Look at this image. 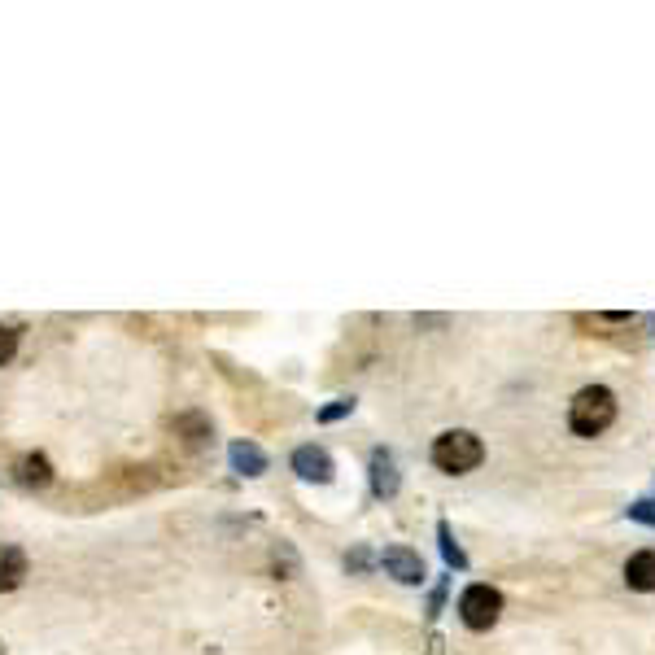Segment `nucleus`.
<instances>
[{
    "label": "nucleus",
    "mask_w": 655,
    "mask_h": 655,
    "mask_svg": "<svg viewBox=\"0 0 655 655\" xmlns=\"http://www.w3.org/2000/svg\"><path fill=\"white\" fill-rule=\"evenodd\" d=\"M22 581H27V551H22V546L0 542V594L18 590Z\"/></svg>",
    "instance_id": "obj_6"
},
{
    "label": "nucleus",
    "mask_w": 655,
    "mask_h": 655,
    "mask_svg": "<svg viewBox=\"0 0 655 655\" xmlns=\"http://www.w3.org/2000/svg\"><path fill=\"white\" fill-rule=\"evenodd\" d=\"M228 459H232V468L241 476H262V472H267V455H262L254 442H232Z\"/></svg>",
    "instance_id": "obj_10"
},
{
    "label": "nucleus",
    "mask_w": 655,
    "mask_h": 655,
    "mask_svg": "<svg viewBox=\"0 0 655 655\" xmlns=\"http://www.w3.org/2000/svg\"><path fill=\"white\" fill-rule=\"evenodd\" d=\"M459 616H463V625L468 629L485 634V629H494L498 616H503V594H498L494 586H485V581H476V586H468L459 594Z\"/></svg>",
    "instance_id": "obj_3"
},
{
    "label": "nucleus",
    "mask_w": 655,
    "mask_h": 655,
    "mask_svg": "<svg viewBox=\"0 0 655 655\" xmlns=\"http://www.w3.org/2000/svg\"><path fill=\"white\" fill-rule=\"evenodd\" d=\"M625 586L642 594L655 590V551H634L625 559Z\"/></svg>",
    "instance_id": "obj_8"
},
{
    "label": "nucleus",
    "mask_w": 655,
    "mask_h": 655,
    "mask_svg": "<svg viewBox=\"0 0 655 655\" xmlns=\"http://www.w3.org/2000/svg\"><path fill=\"white\" fill-rule=\"evenodd\" d=\"M18 337H22V332L18 328H9V324H0V367H5L9 359H14V354H18Z\"/></svg>",
    "instance_id": "obj_13"
},
{
    "label": "nucleus",
    "mask_w": 655,
    "mask_h": 655,
    "mask_svg": "<svg viewBox=\"0 0 655 655\" xmlns=\"http://www.w3.org/2000/svg\"><path fill=\"white\" fill-rule=\"evenodd\" d=\"M433 655H442V638H433Z\"/></svg>",
    "instance_id": "obj_16"
},
{
    "label": "nucleus",
    "mask_w": 655,
    "mask_h": 655,
    "mask_svg": "<svg viewBox=\"0 0 655 655\" xmlns=\"http://www.w3.org/2000/svg\"><path fill=\"white\" fill-rule=\"evenodd\" d=\"M293 472L302 476V481H319V485H324V481H332V472H337V468H332V455L324 446H297L293 450Z\"/></svg>",
    "instance_id": "obj_5"
},
{
    "label": "nucleus",
    "mask_w": 655,
    "mask_h": 655,
    "mask_svg": "<svg viewBox=\"0 0 655 655\" xmlns=\"http://www.w3.org/2000/svg\"><path fill=\"white\" fill-rule=\"evenodd\" d=\"M612 420H616V393L607 385H586L568 402V428L577 437H599L612 428Z\"/></svg>",
    "instance_id": "obj_1"
},
{
    "label": "nucleus",
    "mask_w": 655,
    "mask_h": 655,
    "mask_svg": "<svg viewBox=\"0 0 655 655\" xmlns=\"http://www.w3.org/2000/svg\"><path fill=\"white\" fill-rule=\"evenodd\" d=\"M437 538H442V555H446V564L463 573V568H468V555H463V546L455 542V533H450V524H446V520L437 524Z\"/></svg>",
    "instance_id": "obj_11"
},
{
    "label": "nucleus",
    "mask_w": 655,
    "mask_h": 655,
    "mask_svg": "<svg viewBox=\"0 0 655 655\" xmlns=\"http://www.w3.org/2000/svg\"><path fill=\"white\" fill-rule=\"evenodd\" d=\"M350 411H354V398H337V402H332V407L319 411V420L332 424V420H341V415H350Z\"/></svg>",
    "instance_id": "obj_15"
},
{
    "label": "nucleus",
    "mask_w": 655,
    "mask_h": 655,
    "mask_svg": "<svg viewBox=\"0 0 655 655\" xmlns=\"http://www.w3.org/2000/svg\"><path fill=\"white\" fill-rule=\"evenodd\" d=\"M481 459H485V446L468 428H450V433H442L433 442V468L446 476H468L481 468Z\"/></svg>",
    "instance_id": "obj_2"
},
{
    "label": "nucleus",
    "mask_w": 655,
    "mask_h": 655,
    "mask_svg": "<svg viewBox=\"0 0 655 655\" xmlns=\"http://www.w3.org/2000/svg\"><path fill=\"white\" fill-rule=\"evenodd\" d=\"M14 476H18V485H27V490H44V485L53 481V463L44 455H22Z\"/></svg>",
    "instance_id": "obj_9"
},
{
    "label": "nucleus",
    "mask_w": 655,
    "mask_h": 655,
    "mask_svg": "<svg viewBox=\"0 0 655 655\" xmlns=\"http://www.w3.org/2000/svg\"><path fill=\"white\" fill-rule=\"evenodd\" d=\"M175 428H180V433H193L188 442H201V437H210V424L201 420V415H180V420H175Z\"/></svg>",
    "instance_id": "obj_12"
},
{
    "label": "nucleus",
    "mask_w": 655,
    "mask_h": 655,
    "mask_svg": "<svg viewBox=\"0 0 655 655\" xmlns=\"http://www.w3.org/2000/svg\"><path fill=\"white\" fill-rule=\"evenodd\" d=\"M629 520H642V524H651L655 529V498H638V503L629 507Z\"/></svg>",
    "instance_id": "obj_14"
},
{
    "label": "nucleus",
    "mask_w": 655,
    "mask_h": 655,
    "mask_svg": "<svg viewBox=\"0 0 655 655\" xmlns=\"http://www.w3.org/2000/svg\"><path fill=\"white\" fill-rule=\"evenodd\" d=\"M380 564H385V573L393 581H402V586H424V559L415 555L411 546H385Z\"/></svg>",
    "instance_id": "obj_4"
},
{
    "label": "nucleus",
    "mask_w": 655,
    "mask_h": 655,
    "mask_svg": "<svg viewBox=\"0 0 655 655\" xmlns=\"http://www.w3.org/2000/svg\"><path fill=\"white\" fill-rule=\"evenodd\" d=\"M398 485H402V476H398L393 455H389V450H376V455H372V494L376 498H393V494H398Z\"/></svg>",
    "instance_id": "obj_7"
}]
</instances>
